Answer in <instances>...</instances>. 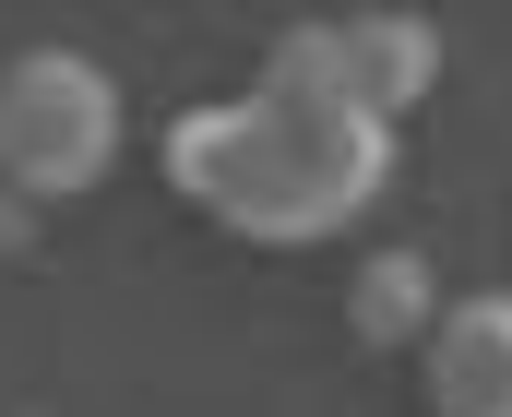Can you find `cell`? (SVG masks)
<instances>
[{
	"label": "cell",
	"mask_w": 512,
	"mask_h": 417,
	"mask_svg": "<svg viewBox=\"0 0 512 417\" xmlns=\"http://www.w3.org/2000/svg\"><path fill=\"white\" fill-rule=\"evenodd\" d=\"M346 310H358V334H370V346H429L453 298H441V275H429L417 251H370L358 286H346Z\"/></svg>",
	"instance_id": "cell-5"
},
{
	"label": "cell",
	"mask_w": 512,
	"mask_h": 417,
	"mask_svg": "<svg viewBox=\"0 0 512 417\" xmlns=\"http://www.w3.org/2000/svg\"><path fill=\"white\" fill-rule=\"evenodd\" d=\"M393 179V132L334 108V96H215L191 120H167V191L191 215H215L227 239L262 251H298V239H334L382 203Z\"/></svg>",
	"instance_id": "cell-1"
},
{
	"label": "cell",
	"mask_w": 512,
	"mask_h": 417,
	"mask_svg": "<svg viewBox=\"0 0 512 417\" xmlns=\"http://www.w3.org/2000/svg\"><path fill=\"white\" fill-rule=\"evenodd\" d=\"M120 155V84L84 48H24L0 60V191H24L36 215L96 191Z\"/></svg>",
	"instance_id": "cell-2"
},
{
	"label": "cell",
	"mask_w": 512,
	"mask_h": 417,
	"mask_svg": "<svg viewBox=\"0 0 512 417\" xmlns=\"http://www.w3.org/2000/svg\"><path fill=\"white\" fill-rule=\"evenodd\" d=\"M417 382L441 417H512V298H453L417 346Z\"/></svg>",
	"instance_id": "cell-4"
},
{
	"label": "cell",
	"mask_w": 512,
	"mask_h": 417,
	"mask_svg": "<svg viewBox=\"0 0 512 417\" xmlns=\"http://www.w3.org/2000/svg\"><path fill=\"white\" fill-rule=\"evenodd\" d=\"M24 239H36V203H24V191H0V263H12Z\"/></svg>",
	"instance_id": "cell-6"
},
{
	"label": "cell",
	"mask_w": 512,
	"mask_h": 417,
	"mask_svg": "<svg viewBox=\"0 0 512 417\" xmlns=\"http://www.w3.org/2000/svg\"><path fill=\"white\" fill-rule=\"evenodd\" d=\"M262 84H274V96H334V108H358V120L405 132V108L441 84V24H417V12L286 24V36L262 48Z\"/></svg>",
	"instance_id": "cell-3"
}]
</instances>
